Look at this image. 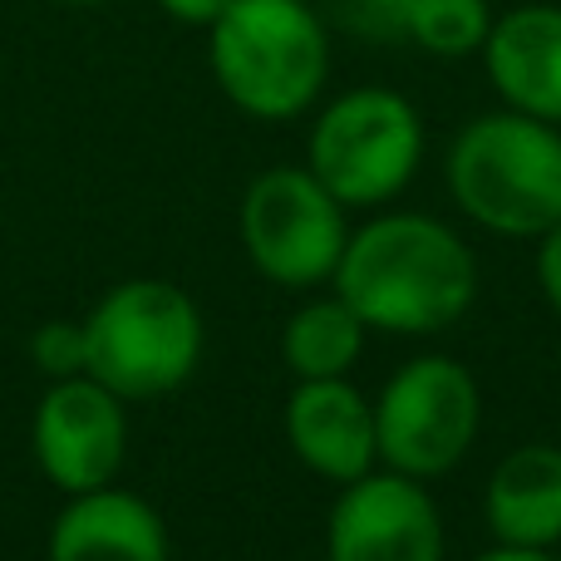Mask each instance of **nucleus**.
Segmentation results:
<instances>
[{
	"label": "nucleus",
	"mask_w": 561,
	"mask_h": 561,
	"mask_svg": "<svg viewBox=\"0 0 561 561\" xmlns=\"http://www.w3.org/2000/svg\"><path fill=\"white\" fill-rule=\"evenodd\" d=\"M340 300L385 335H438L458 325L478 296V256L428 213H379L355 227L335 276Z\"/></svg>",
	"instance_id": "nucleus-1"
},
{
	"label": "nucleus",
	"mask_w": 561,
	"mask_h": 561,
	"mask_svg": "<svg viewBox=\"0 0 561 561\" xmlns=\"http://www.w3.org/2000/svg\"><path fill=\"white\" fill-rule=\"evenodd\" d=\"M207 65L232 108L286 124L325 94L330 30L310 0H232L207 25Z\"/></svg>",
	"instance_id": "nucleus-2"
},
{
	"label": "nucleus",
	"mask_w": 561,
	"mask_h": 561,
	"mask_svg": "<svg viewBox=\"0 0 561 561\" xmlns=\"http://www.w3.org/2000/svg\"><path fill=\"white\" fill-rule=\"evenodd\" d=\"M448 193L493 237L537 242L561 222V128L517 108L468 118L448 148Z\"/></svg>",
	"instance_id": "nucleus-3"
},
{
	"label": "nucleus",
	"mask_w": 561,
	"mask_h": 561,
	"mask_svg": "<svg viewBox=\"0 0 561 561\" xmlns=\"http://www.w3.org/2000/svg\"><path fill=\"white\" fill-rule=\"evenodd\" d=\"M79 325H84V375L114 389L124 404L173 394L203 365V310L173 280H118Z\"/></svg>",
	"instance_id": "nucleus-4"
},
{
	"label": "nucleus",
	"mask_w": 561,
	"mask_h": 561,
	"mask_svg": "<svg viewBox=\"0 0 561 561\" xmlns=\"http://www.w3.org/2000/svg\"><path fill=\"white\" fill-rule=\"evenodd\" d=\"M424 144V118L399 89L359 84L316 114L306 168L345 207H385L414 183Z\"/></svg>",
	"instance_id": "nucleus-5"
},
{
	"label": "nucleus",
	"mask_w": 561,
	"mask_h": 561,
	"mask_svg": "<svg viewBox=\"0 0 561 561\" xmlns=\"http://www.w3.org/2000/svg\"><path fill=\"white\" fill-rule=\"evenodd\" d=\"M483 424V389L454 355H414L375 399L379 468L404 478H444L468 458Z\"/></svg>",
	"instance_id": "nucleus-6"
},
{
	"label": "nucleus",
	"mask_w": 561,
	"mask_h": 561,
	"mask_svg": "<svg viewBox=\"0 0 561 561\" xmlns=\"http://www.w3.org/2000/svg\"><path fill=\"white\" fill-rule=\"evenodd\" d=\"M345 213L350 207L306 163H276L247 183L237 207L242 252L272 286H325L350 242Z\"/></svg>",
	"instance_id": "nucleus-7"
},
{
	"label": "nucleus",
	"mask_w": 561,
	"mask_h": 561,
	"mask_svg": "<svg viewBox=\"0 0 561 561\" xmlns=\"http://www.w3.org/2000/svg\"><path fill=\"white\" fill-rule=\"evenodd\" d=\"M30 454L59 493L108 488L128 454L124 399L94 375L55 379L30 419Z\"/></svg>",
	"instance_id": "nucleus-8"
},
{
	"label": "nucleus",
	"mask_w": 561,
	"mask_h": 561,
	"mask_svg": "<svg viewBox=\"0 0 561 561\" xmlns=\"http://www.w3.org/2000/svg\"><path fill=\"white\" fill-rule=\"evenodd\" d=\"M444 517L419 478L369 468L325 517V561H444Z\"/></svg>",
	"instance_id": "nucleus-9"
},
{
	"label": "nucleus",
	"mask_w": 561,
	"mask_h": 561,
	"mask_svg": "<svg viewBox=\"0 0 561 561\" xmlns=\"http://www.w3.org/2000/svg\"><path fill=\"white\" fill-rule=\"evenodd\" d=\"M286 444L316 478L345 488L379 468L375 399H365L350 375L296 379L286 399Z\"/></svg>",
	"instance_id": "nucleus-10"
},
{
	"label": "nucleus",
	"mask_w": 561,
	"mask_h": 561,
	"mask_svg": "<svg viewBox=\"0 0 561 561\" xmlns=\"http://www.w3.org/2000/svg\"><path fill=\"white\" fill-rule=\"evenodd\" d=\"M478 55L503 108L561 128V5L533 0L503 10Z\"/></svg>",
	"instance_id": "nucleus-11"
},
{
	"label": "nucleus",
	"mask_w": 561,
	"mask_h": 561,
	"mask_svg": "<svg viewBox=\"0 0 561 561\" xmlns=\"http://www.w3.org/2000/svg\"><path fill=\"white\" fill-rule=\"evenodd\" d=\"M168 527L158 507L124 488L69 493L49 527V561H168Z\"/></svg>",
	"instance_id": "nucleus-12"
},
{
	"label": "nucleus",
	"mask_w": 561,
	"mask_h": 561,
	"mask_svg": "<svg viewBox=\"0 0 561 561\" xmlns=\"http://www.w3.org/2000/svg\"><path fill=\"white\" fill-rule=\"evenodd\" d=\"M483 517L497 542L552 552L561 542V448L523 444L497 458L483 493Z\"/></svg>",
	"instance_id": "nucleus-13"
},
{
	"label": "nucleus",
	"mask_w": 561,
	"mask_h": 561,
	"mask_svg": "<svg viewBox=\"0 0 561 561\" xmlns=\"http://www.w3.org/2000/svg\"><path fill=\"white\" fill-rule=\"evenodd\" d=\"M369 325L355 316V306L340 296H320L290 310L280 330V359L296 379H340L365 355Z\"/></svg>",
	"instance_id": "nucleus-14"
},
{
	"label": "nucleus",
	"mask_w": 561,
	"mask_h": 561,
	"mask_svg": "<svg viewBox=\"0 0 561 561\" xmlns=\"http://www.w3.org/2000/svg\"><path fill=\"white\" fill-rule=\"evenodd\" d=\"M488 0H409V45L434 59H468L493 30Z\"/></svg>",
	"instance_id": "nucleus-15"
},
{
	"label": "nucleus",
	"mask_w": 561,
	"mask_h": 561,
	"mask_svg": "<svg viewBox=\"0 0 561 561\" xmlns=\"http://www.w3.org/2000/svg\"><path fill=\"white\" fill-rule=\"evenodd\" d=\"M330 35L359 45H409V0H310Z\"/></svg>",
	"instance_id": "nucleus-16"
},
{
	"label": "nucleus",
	"mask_w": 561,
	"mask_h": 561,
	"mask_svg": "<svg viewBox=\"0 0 561 561\" xmlns=\"http://www.w3.org/2000/svg\"><path fill=\"white\" fill-rule=\"evenodd\" d=\"M30 355H35V365L45 369L49 379L84 375V325H79V320H49V325L35 330Z\"/></svg>",
	"instance_id": "nucleus-17"
},
{
	"label": "nucleus",
	"mask_w": 561,
	"mask_h": 561,
	"mask_svg": "<svg viewBox=\"0 0 561 561\" xmlns=\"http://www.w3.org/2000/svg\"><path fill=\"white\" fill-rule=\"evenodd\" d=\"M537 286H542L547 306L561 316V222L537 237Z\"/></svg>",
	"instance_id": "nucleus-18"
},
{
	"label": "nucleus",
	"mask_w": 561,
	"mask_h": 561,
	"mask_svg": "<svg viewBox=\"0 0 561 561\" xmlns=\"http://www.w3.org/2000/svg\"><path fill=\"white\" fill-rule=\"evenodd\" d=\"M158 10H163L168 20H178V25H193V30H207L217 15H222L232 0H153Z\"/></svg>",
	"instance_id": "nucleus-19"
},
{
	"label": "nucleus",
	"mask_w": 561,
	"mask_h": 561,
	"mask_svg": "<svg viewBox=\"0 0 561 561\" xmlns=\"http://www.w3.org/2000/svg\"><path fill=\"white\" fill-rule=\"evenodd\" d=\"M473 561H557L552 552H537V547H507V542H497L493 552H483V557H473Z\"/></svg>",
	"instance_id": "nucleus-20"
},
{
	"label": "nucleus",
	"mask_w": 561,
	"mask_h": 561,
	"mask_svg": "<svg viewBox=\"0 0 561 561\" xmlns=\"http://www.w3.org/2000/svg\"><path fill=\"white\" fill-rule=\"evenodd\" d=\"M49 5H69V10H94V5H108V0H49Z\"/></svg>",
	"instance_id": "nucleus-21"
}]
</instances>
